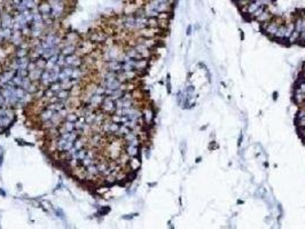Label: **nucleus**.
Returning <instances> with one entry per match:
<instances>
[{
	"mask_svg": "<svg viewBox=\"0 0 305 229\" xmlns=\"http://www.w3.org/2000/svg\"><path fill=\"white\" fill-rule=\"evenodd\" d=\"M142 116H144V119L146 123H150L152 121V118H154V113H152V111L150 109H146Z\"/></svg>",
	"mask_w": 305,
	"mask_h": 229,
	"instance_id": "nucleus-18",
	"label": "nucleus"
},
{
	"mask_svg": "<svg viewBox=\"0 0 305 229\" xmlns=\"http://www.w3.org/2000/svg\"><path fill=\"white\" fill-rule=\"evenodd\" d=\"M126 153L130 157H136L139 153V148H138V145H128L127 148H126Z\"/></svg>",
	"mask_w": 305,
	"mask_h": 229,
	"instance_id": "nucleus-15",
	"label": "nucleus"
},
{
	"mask_svg": "<svg viewBox=\"0 0 305 229\" xmlns=\"http://www.w3.org/2000/svg\"><path fill=\"white\" fill-rule=\"evenodd\" d=\"M55 96L60 100H68L70 97V91L68 89H60L55 93Z\"/></svg>",
	"mask_w": 305,
	"mask_h": 229,
	"instance_id": "nucleus-11",
	"label": "nucleus"
},
{
	"mask_svg": "<svg viewBox=\"0 0 305 229\" xmlns=\"http://www.w3.org/2000/svg\"><path fill=\"white\" fill-rule=\"evenodd\" d=\"M16 75H19V76H21V77H28L29 70L28 69H19V70L16 71Z\"/></svg>",
	"mask_w": 305,
	"mask_h": 229,
	"instance_id": "nucleus-29",
	"label": "nucleus"
},
{
	"mask_svg": "<svg viewBox=\"0 0 305 229\" xmlns=\"http://www.w3.org/2000/svg\"><path fill=\"white\" fill-rule=\"evenodd\" d=\"M54 112H55V111H53L52 109L46 108L45 110H43V111L40 112V115H39L40 121L44 123V121H48V119H51V118H52V116L54 115Z\"/></svg>",
	"mask_w": 305,
	"mask_h": 229,
	"instance_id": "nucleus-8",
	"label": "nucleus"
},
{
	"mask_svg": "<svg viewBox=\"0 0 305 229\" xmlns=\"http://www.w3.org/2000/svg\"><path fill=\"white\" fill-rule=\"evenodd\" d=\"M86 171H87L91 175H93V177H98V175L100 174V171L98 169V165L96 164H92V165H90V166H87V167H86Z\"/></svg>",
	"mask_w": 305,
	"mask_h": 229,
	"instance_id": "nucleus-16",
	"label": "nucleus"
},
{
	"mask_svg": "<svg viewBox=\"0 0 305 229\" xmlns=\"http://www.w3.org/2000/svg\"><path fill=\"white\" fill-rule=\"evenodd\" d=\"M124 139L127 141V142H131V141L136 140V139H138V137H136V133L132 132V129H131V132L127 133V134H126V135L124 137Z\"/></svg>",
	"mask_w": 305,
	"mask_h": 229,
	"instance_id": "nucleus-27",
	"label": "nucleus"
},
{
	"mask_svg": "<svg viewBox=\"0 0 305 229\" xmlns=\"http://www.w3.org/2000/svg\"><path fill=\"white\" fill-rule=\"evenodd\" d=\"M277 30H278V24L277 23H274V22H272V23L266 22V25H265V31L269 33V35H273V36H274L275 32H277Z\"/></svg>",
	"mask_w": 305,
	"mask_h": 229,
	"instance_id": "nucleus-9",
	"label": "nucleus"
},
{
	"mask_svg": "<svg viewBox=\"0 0 305 229\" xmlns=\"http://www.w3.org/2000/svg\"><path fill=\"white\" fill-rule=\"evenodd\" d=\"M104 96H106L104 94H93L90 101H88V104L91 105L92 108H98L99 105H101Z\"/></svg>",
	"mask_w": 305,
	"mask_h": 229,
	"instance_id": "nucleus-3",
	"label": "nucleus"
},
{
	"mask_svg": "<svg viewBox=\"0 0 305 229\" xmlns=\"http://www.w3.org/2000/svg\"><path fill=\"white\" fill-rule=\"evenodd\" d=\"M301 133H302V135H304V137H305V127H302Z\"/></svg>",
	"mask_w": 305,
	"mask_h": 229,
	"instance_id": "nucleus-36",
	"label": "nucleus"
},
{
	"mask_svg": "<svg viewBox=\"0 0 305 229\" xmlns=\"http://www.w3.org/2000/svg\"><path fill=\"white\" fill-rule=\"evenodd\" d=\"M285 32H286V27L285 25H281V27H278V30L274 36L277 38H285Z\"/></svg>",
	"mask_w": 305,
	"mask_h": 229,
	"instance_id": "nucleus-22",
	"label": "nucleus"
},
{
	"mask_svg": "<svg viewBox=\"0 0 305 229\" xmlns=\"http://www.w3.org/2000/svg\"><path fill=\"white\" fill-rule=\"evenodd\" d=\"M36 61V67L37 68H39V69H43L44 70L45 68H46V63H47V60L46 59H44V57H38L37 60H35Z\"/></svg>",
	"mask_w": 305,
	"mask_h": 229,
	"instance_id": "nucleus-20",
	"label": "nucleus"
},
{
	"mask_svg": "<svg viewBox=\"0 0 305 229\" xmlns=\"http://www.w3.org/2000/svg\"><path fill=\"white\" fill-rule=\"evenodd\" d=\"M90 39L93 43H102V41L106 40V36L102 32H94L92 36L90 37Z\"/></svg>",
	"mask_w": 305,
	"mask_h": 229,
	"instance_id": "nucleus-10",
	"label": "nucleus"
},
{
	"mask_svg": "<svg viewBox=\"0 0 305 229\" xmlns=\"http://www.w3.org/2000/svg\"><path fill=\"white\" fill-rule=\"evenodd\" d=\"M126 56L130 57V59H133V60H140V59H142V56L138 53V51L136 48H130L128 51H126Z\"/></svg>",
	"mask_w": 305,
	"mask_h": 229,
	"instance_id": "nucleus-12",
	"label": "nucleus"
},
{
	"mask_svg": "<svg viewBox=\"0 0 305 229\" xmlns=\"http://www.w3.org/2000/svg\"><path fill=\"white\" fill-rule=\"evenodd\" d=\"M249 1H253V0H249Z\"/></svg>",
	"mask_w": 305,
	"mask_h": 229,
	"instance_id": "nucleus-38",
	"label": "nucleus"
},
{
	"mask_svg": "<svg viewBox=\"0 0 305 229\" xmlns=\"http://www.w3.org/2000/svg\"><path fill=\"white\" fill-rule=\"evenodd\" d=\"M76 45L67 44L63 48L61 49V54L64 55V56H69V55H72V54H76Z\"/></svg>",
	"mask_w": 305,
	"mask_h": 229,
	"instance_id": "nucleus-6",
	"label": "nucleus"
},
{
	"mask_svg": "<svg viewBox=\"0 0 305 229\" xmlns=\"http://www.w3.org/2000/svg\"><path fill=\"white\" fill-rule=\"evenodd\" d=\"M259 1H261V6H264V7L269 6V5H272L274 2V0H259Z\"/></svg>",
	"mask_w": 305,
	"mask_h": 229,
	"instance_id": "nucleus-31",
	"label": "nucleus"
},
{
	"mask_svg": "<svg viewBox=\"0 0 305 229\" xmlns=\"http://www.w3.org/2000/svg\"><path fill=\"white\" fill-rule=\"evenodd\" d=\"M28 49L27 48H19L16 51V57L20 59V57H25L28 55Z\"/></svg>",
	"mask_w": 305,
	"mask_h": 229,
	"instance_id": "nucleus-26",
	"label": "nucleus"
},
{
	"mask_svg": "<svg viewBox=\"0 0 305 229\" xmlns=\"http://www.w3.org/2000/svg\"><path fill=\"white\" fill-rule=\"evenodd\" d=\"M302 36H303V38L305 39V31H304V32H302Z\"/></svg>",
	"mask_w": 305,
	"mask_h": 229,
	"instance_id": "nucleus-37",
	"label": "nucleus"
},
{
	"mask_svg": "<svg viewBox=\"0 0 305 229\" xmlns=\"http://www.w3.org/2000/svg\"><path fill=\"white\" fill-rule=\"evenodd\" d=\"M85 145H86V139L79 137L75 142H73V148L76 149V150H79V149L84 148Z\"/></svg>",
	"mask_w": 305,
	"mask_h": 229,
	"instance_id": "nucleus-14",
	"label": "nucleus"
},
{
	"mask_svg": "<svg viewBox=\"0 0 305 229\" xmlns=\"http://www.w3.org/2000/svg\"><path fill=\"white\" fill-rule=\"evenodd\" d=\"M77 40H78V35L75 33V32H69L68 35H67V37H65V41H68V44L76 43Z\"/></svg>",
	"mask_w": 305,
	"mask_h": 229,
	"instance_id": "nucleus-19",
	"label": "nucleus"
},
{
	"mask_svg": "<svg viewBox=\"0 0 305 229\" xmlns=\"http://www.w3.org/2000/svg\"><path fill=\"white\" fill-rule=\"evenodd\" d=\"M43 69H39V68H36L31 70V71H29V75L28 77L30 78V80L33 81V83H36V81L40 80V77H41V73H43Z\"/></svg>",
	"mask_w": 305,
	"mask_h": 229,
	"instance_id": "nucleus-5",
	"label": "nucleus"
},
{
	"mask_svg": "<svg viewBox=\"0 0 305 229\" xmlns=\"http://www.w3.org/2000/svg\"><path fill=\"white\" fill-rule=\"evenodd\" d=\"M269 18V14L266 12V10H264V12L261 13L259 16L256 17V20L258 21V22H267Z\"/></svg>",
	"mask_w": 305,
	"mask_h": 229,
	"instance_id": "nucleus-21",
	"label": "nucleus"
},
{
	"mask_svg": "<svg viewBox=\"0 0 305 229\" xmlns=\"http://www.w3.org/2000/svg\"><path fill=\"white\" fill-rule=\"evenodd\" d=\"M297 123L301 127H305V118H297Z\"/></svg>",
	"mask_w": 305,
	"mask_h": 229,
	"instance_id": "nucleus-32",
	"label": "nucleus"
},
{
	"mask_svg": "<svg viewBox=\"0 0 305 229\" xmlns=\"http://www.w3.org/2000/svg\"><path fill=\"white\" fill-rule=\"evenodd\" d=\"M130 165H131V169H132L133 171H136V169L140 167V162H139V159H136V158L132 157V159L130 161Z\"/></svg>",
	"mask_w": 305,
	"mask_h": 229,
	"instance_id": "nucleus-24",
	"label": "nucleus"
},
{
	"mask_svg": "<svg viewBox=\"0 0 305 229\" xmlns=\"http://www.w3.org/2000/svg\"><path fill=\"white\" fill-rule=\"evenodd\" d=\"M298 88L301 89L302 92H304V93H305V81L301 83V85H299V87H298Z\"/></svg>",
	"mask_w": 305,
	"mask_h": 229,
	"instance_id": "nucleus-34",
	"label": "nucleus"
},
{
	"mask_svg": "<svg viewBox=\"0 0 305 229\" xmlns=\"http://www.w3.org/2000/svg\"><path fill=\"white\" fill-rule=\"evenodd\" d=\"M40 81H41V85H45V86H49V85L53 83V78H52V73L49 70H44L43 73H41V77H40Z\"/></svg>",
	"mask_w": 305,
	"mask_h": 229,
	"instance_id": "nucleus-4",
	"label": "nucleus"
},
{
	"mask_svg": "<svg viewBox=\"0 0 305 229\" xmlns=\"http://www.w3.org/2000/svg\"><path fill=\"white\" fill-rule=\"evenodd\" d=\"M295 99H296L297 102H302V101L305 100V93L302 92L299 88H297L296 93H295Z\"/></svg>",
	"mask_w": 305,
	"mask_h": 229,
	"instance_id": "nucleus-23",
	"label": "nucleus"
},
{
	"mask_svg": "<svg viewBox=\"0 0 305 229\" xmlns=\"http://www.w3.org/2000/svg\"><path fill=\"white\" fill-rule=\"evenodd\" d=\"M78 118H79V116L77 115V113H72V112H69L68 115H67V117H65V121H72V123H76L77 121H78Z\"/></svg>",
	"mask_w": 305,
	"mask_h": 229,
	"instance_id": "nucleus-25",
	"label": "nucleus"
},
{
	"mask_svg": "<svg viewBox=\"0 0 305 229\" xmlns=\"http://www.w3.org/2000/svg\"><path fill=\"white\" fill-rule=\"evenodd\" d=\"M101 109L103 110L104 113H114L116 110V104L115 101L110 99L109 96H104L102 103H101Z\"/></svg>",
	"mask_w": 305,
	"mask_h": 229,
	"instance_id": "nucleus-1",
	"label": "nucleus"
},
{
	"mask_svg": "<svg viewBox=\"0 0 305 229\" xmlns=\"http://www.w3.org/2000/svg\"><path fill=\"white\" fill-rule=\"evenodd\" d=\"M299 35H301V32L299 31H297V30H294L293 31V33H291V36L289 37V40H290V43H295V41L299 38Z\"/></svg>",
	"mask_w": 305,
	"mask_h": 229,
	"instance_id": "nucleus-28",
	"label": "nucleus"
},
{
	"mask_svg": "<svg viewBox=\"0 0 305 229\" xmlns=\"http://www.w3.org/2000/svg\"><path fill=\"white\" fill-rule=\"evenodd\" d=\"M297 118H305V110H301V111L298 112Z\"/></svg>",
	"mask_w": 305,
	"mask_h": 229,
	"instance_id": "nucleus-33",
	"label": "nucleus"
},
{
	"mask_svg": "<svg viewBox=\"0 0 305 229\" xmlns=\"http://www.w3.org/2000/svg\"><path fill=\"white\" fill-rule=\"evenodd\" d=\"M264 10H265V7H264V6H261V7H259V8L257 9V10H255V12H253V14H251V15H253V16L255 17V18H256V17H257V16H259V15H261V13H263V12H264Z\"/></svg>",
	"mask_w": 305,
	"mask_h": 229,
	"instance_id": "nucleus-30",
	"label": "nucleus"
},
{
	"mask_svg": "<svg viewBox=\"0 0 305 229\" xmlns=\"http://www.w3.org/2000/svg\"><path fill=\"white\" fill-rule=\"evenodd\" d=\"M131 132V129H128L127 126H125V125H123V124H120V126H119V129H118V131H117L115 134L116 135H118V137H125L127 133H130Z\"/></svg>",
	"mask_w": 305,
	"mask_h": 229,
	"instance_id": "nucleus-17",
	"label": "nucleus"
},
{
	"mask_svg": "<svg viewBox=\"0 0 305 229\" xmlns=\"http://www.w3.org/2000/svg\"><path fill=\"white\" fill-rule=\"evenodd\" d=\"M10 41L15 46H21V44L23 43V35H22V32L21 31H14L12 37H10Z\"/></svg>",
	"mask_w": 305,
	"mask_h": 229,
	"instance_id": "nucleus-7",
	"label": "nucleus"
},
{
	"mask_svg": "<svg viewBox=\"0 0 305 229\" xmlns=\"http://www.w3.org/2000/svg\"><path fill=\"white\" fill-rule=\"evenodd\" d=\"M147 64H148L147 60H144V59L136 60L134 61V69H136V70H144V69H146Z\"/></svg>",
	"mask_w": 305,
	"mask_h": 229,
	"instance_id": "nucleus-13",
	"label": "nucleus"
},
{
	"mask_svg": "<svg viewBox=\"0 0 305 229\" xmlns=\"http://www.w3.org/2000/svg\"><path fill=\"white\" fill-rule=\"evenodd\" d=\"M2 158H4L2 153H0V167H1V164H2Z\"/></svg>",
	"mask_w": 305,
	"mask_h": 229,
	"instance_id": "nucleus-35",
	"label": "nucleus"
},
{
	"mask_svg": "<svg viewBox=\"0 0 305 229\" xmlns=\"http://www.w3.org/2000/svg\"><path fill=\"white\" fill-rule=\"evenodd\" d=\"M106 67H107V70H109V71L119 73L123 71V61H119V60L108 61V63H107Z\"/></svg>",
	"mask_w": 305,
	"mask_h": 229,
	"instance_id": "nucleus-2",
	"label": "nucleus"
}]
</instances>
